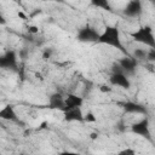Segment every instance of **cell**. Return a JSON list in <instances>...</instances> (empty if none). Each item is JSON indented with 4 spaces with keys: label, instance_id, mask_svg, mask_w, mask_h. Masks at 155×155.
I'll return each mask as SVG.
<instances>
[{
    "label": "cell",
    "instance_id": "6da1fadb",
    "mask_svg": "<svg viewBox=\"0 0 155 155\" xmlns=\"http://www.w3.org/2000/svg\"><path fill=\"white\" fill-rule=\"evenodd\" d=\"M97 44L108 45L110 47H114V48L119 50L120 52H122L125 56L130 54L127 52V50L124 47L121 35H120V29L116 25H107L104 28V30L101 33V36H99V40Z\"/></svg>",
    "mask_w": 155,
    "mask_h": 155
},
{
    "label": "cell",
    "instance_id": "7a4b0ae2",
    "mask_svg": "<svg viewBox=\"0 0 155 155\" xmlns=\"http://www.w3.org/2000/svg\"><path fill=\"white\" fill-rule=\"evenodd\" d=\"M133 41L148 46L149 48H155V35L150 25H142L131 33Z\"/></svg>",
    "mask_w": 155,
    "mask_h": 155
},
{
    "label": "cell",
    "instance_id": "3957f363",
    "mask_svg": "<svg viewBox=\"0 0 155 155\" xmlns=\"http://www.w3.org/2000/svg\"><path fill=\"white\" fill-rule=\"evenodd\" d=\"M99 36H101V33L90 24H85L76 33L78 41L84 44H97L99 40Z\"/></svg>",
    "mask_w": 155,
    "mask_h": 155
},
{
    "label": "cell",
    "instance_id": "277c9868",
    "mask_svg": "<svg viewBox=\"0 0 155 155\" xmlns=\"http://www.w3.org/2000/svg\"><path fill=\"white\" fill-rule=\"evenodd\" d=\"M131 132L142 137V138H145L149 142L153 140L151 131H150V124H149V119H148L147 115L131 125Z\"/></svg>",
    "mask_w": 155,
    "mask_h": 155
},
{
    "label": "cell",
    "instance_id": "5b68a950",
    "mask_svg": "<svg viewBox=\"0 0 155 155\" xmlns=\"http://www.w3.org/2000/svg\"><path fill=\"white\" fill-rule=\"evenodd\" d=\"M0 68L4 70H18V53L15 50H7L0 56Z\"/></svg>",
    "mask_w": 155,
    "mask_h": 155
},
{
    "label": "cell",
    "instance_id": "8992f818",
    "mask_svg": "<svg viewBox=\"0 0 155 155\" xmlns=\"http://www.w3.org/2000/svg\"><path fill=\"white\" fill-rule=\"evenodd\" d=\"M119 105L122 108L124 113L126 114H136V115H148V109L137 102H132V101H126V102H121L119 103Z\"/></svg>",
    "mask_w": 155,
    "mask_h": 155
},
{
    "label": "cell",
    "instance_id": "52a82bcc",
    "mask_svg": "<svg viewBox=\"0 0 155 155\" xmlns=\"http://www.w3.org/2000/svg\"><path fill=\"white\" fill-rule=\"evenodd\" d=\"M143 12V5L142 0H128V2L125 5L122 13L128 18H137Z\"/></svg>",
    "mask_w": 155,
    "mask_h": 155
},
{
    "label": "cell",
    "instance_id": "ba28073f",
    "mask_svg": "<svg viewBox=\"0 0 155 155\" xmlns=\"http://www.w3.org/2000/svg\"><path fill=\"white\" fill-rule=\"evenodd\" d=\"M117 62H119V64L122 67L124 73H125L126 75L132 76V75H134V74H136L137 68H138V61H137L136 58H133L131 54H128V56H125V57L120 58Z\"/></svg>",
    "mask_w": 155,
    "mask_h": 155
},
{
    "label": "cell",
    "instance_id": "9c48e42d",
    "mask_svg": "<svg viewBox=\"0 0 155 155\" xmlns=\"http://www.w3.org/2000/svg\"><path fill=\"white\" fill-rule=\"evenodd\" d=\"M109 82L111 86H117L124 90L131 88V80L130 76L126 75L125 73H111L109 78Z\"/></svg>",
    "mask_w": 155,
    "mask_h": 155
},
{
    "label": "cell",
    "instance_id": "30bf717a",
    "mask_svg": "<svg viewBox=\"0 0 155 155\" xmlns=\"http://www.w3.org/2000/svg\"><path fill=\"white\" fill-rule=\"evenodd\" d=\"M47 105L50 109H56V110L63 111L64 107H65V97L61 92H53L48 97Z\"/></svg>",
    "mask_w": 155,
    "mask_h": 155
},
{
    "label": "cell",
    "instance_id": "8fae6325",
    "mask_svg": "<svg viewBox=\"0 0 155 155\" xmlns=\"http://www.w3.org/2000/svg\"><path fill=\"white\" fill-rule=\"evenodd\" d=\"M63 115H64V121H67V122H74V121L81 122L85 119V114L82 113L81 107L64 110L63 111Z\"/></svg>",
    "mask_w": 155,
    "mask_h": 155
},
{
    "label": "cell",
    "instance_id": "7c38bea8",
    "mask_svg": "<svg viewBox=\"0 0 155 155\" xmlns=\"http://www.w3.org/2000/svg\"><path fill=\"white\" fill-rule=\"evenodd\" d=\"M0 119L1 120H5V121H10V122H16V124H19L21 120H19V116L17 115L15 108L10 104L5 105L1 110H0Z\"/></svg>",
    "mask_w": 155,
    "mask_h": 155
},
{
    "label": "cell",
    "instance_id": "4fadbf2b",
    "mask_svg": "<svg viewBox=\"0 0 155 155\" xmlns=\"http://www.w3.org/2000/svg\"><path fill=\"white\" fill-rule=\"evenodd\" d=\"M82 104H84V98L82 97H80L78 94H74V93H68L65 96L64 110H68V109H71V108H78V107H82Z\"/></svg>",
    "mask_w": 155,
    "mask_h": 155
},
{
    "label": "cell",
    "instance_id": "5bb4252c",
    "mask_svg": "<svg viewBox=\"0 0 155 155\" xmlns=\"http://www.w3.org/2000/svg\"><path fill=\"white\" fill-rule=\"evenodd\" d=\"M90 4L96 8H101L104 11H111V5L109 0H90Z\"/></svg>",
    "mask_w": 155,
    "mask_h": 155
},
{
    "label": "cell",
    "instance_id": "9a60e30c",
    "mask_svg": "<svg viewBox=\"0 0 155 155\" xmlns=\"http://www.w3.org/2000/svg\"><path fill=\"white\" fill-rule=\"evenodd\" d=\"M147 54H148V50L138 47V48H134L132 51V54L131 56L139 62V61H147Z\"/></svg>",
    "mask_w": 155,
    "mask_h": 155
},
{
    "label": "cell",
    "instance_id": "2e32d148",
    "mask_svg": "<svg viewBox=\"0 0 155 155\" xmlns=\"http://www.w3.org/2000/svg\"><path fill=\"white\" fill-rule=\"evenodd\" d=\"M115 130H116L117 132H120V133H124V132L126 131V124H125V121H124L122 119H120V120L115 124Z\"/></svg>",
    "mask_w": 155,
    "mask_h": 155
},
{
    "label": "cell",
    "instance_id": "e0dca14e",
    "mask_svg": "<svg viewBox=\"0 0 155 155\" xmlns=\"http://www.w3.org/2000/svg\"><path fill=\"white\" fill-rule=\"evenodd\" d=\"M52 54H53V48H51V47L44 48V51H42V58H44L45 61L50 59V58L52 57Z\"/></svg>",
    "mask_w": 155,
    "mask_h": 155
},
{
    "label": "cell",
    "instance_id": "ac0fdd59",
    "mask_svg": "<svg viewBox=\"0 0 155 155\" xmlns=\"http://www.w3.org/2000/svg\"><path fill=\"white\" fill-rule=\"evenodd\" d=\"M147 61L155 63V48H149L148 50V54H147Z\"/></svg>",
    "mask_w": 155,
    "mask_h": 155
},
{
    "label": "cell",
    "instance_id": "d6986e66",
    "mask_svg": "<svg viewBox=\"0 0 155 155\" xmlns=\"http://www.w3.org/2000/svg\"><path fill=\"white\" fill-rule=\"evenodd\" d=\"M111 73H124V69H122V67L119 64V62H115V63L111 65Z\"/></svg>",
    "mask_w": 155,
    "mask_h": 155
},
{
    "label": "cell",
    "instance_id": "ffe728a7",
    "mask_svg": "<svg viewBox=\"0 0 155 155\" xmlns=\"http://www.w3.org/2000/svg\"><path fill=\"white\" fill-rule=\"evenodd\" d=\"M96 116L90 111V113H87V114H85V119H84V121H86V122H96Z\"/></svg>",
    "mask_w": 155,
    "mask_h": 155
},
{
    "label": "cell",
    "instance_id": "44dd1931",
    "mask_svg": "<svg viewBox=\"0 0 155 155\" xmlns=\"http://www.w3.org/2000/svg\"><path fill=\"white\" fill-rule=\"evenodd\" d=\"M18 56H19V58L21 59H27L28 58V56H29V51L27 50V48H22L19 52H18Z\"/></svg>",
    "mask_w": 155,
    "mask_h": 155
},
{
    "label": "cell",
    "instance_id": "7402d4cb",
    "mask_svg": "<svg viewBox=\"0 0 155 155\" xmlns=\"http://www.w3.org/2000/svg\"><path fill=\"white\" fill-rule=\"evenodd\" d=\"M119 154L120 155H134L136 154V151L133 150V149H124V150H121V151H119Z\"/></svg>",
    "mask_w": 155,
    "mask_h": 155
},
{
    "label": "cell",
    "instance_id": "603a6c76",
    "mask_svg": "<svg viewBox=\"0 0 155 155\" xmlns=\"http://www.w3.org/2000/svg\"><path fill=\"white\" fill-rule=\"evenodd\" d=\"M101 90L103 91V92H109V91H111V88L110 87H108V86H105V85H103V86H101Z\"/></svg>",
    "mask_w": 155,
    "mask_h": 155
},
{
    "label": "cell",
    "instance_id": "cb8c5ba5",
    "mask_svg": "<svg viewBox=\"0 0 155 155\" xmlns=\"http://www.w3.org/2000/svg\"><path fill=\"white\" fill-rule=\"evenodd\" d=\"M41 1H44V2H62L63 0H41Z\"/></svg>",
    "mask_w": 155,
    "mask_h": 155
},
{
    "label": "cell",
    "instance_id": "d4e9b609",
    "mask_svg": "<svg viewBox=\"0 0 155 155\" xmlns=\"http://www.w3.org/2000/svg\"><path fill=\"white\" fill-rule=\"evenodd\" d=\"M29 31H30V33H36V31H38V30H36V27H30V28H29Z\"/></svg>",
    "mask_w": 155,
    "mask_h": 155
},
{
    "label": "cell",
    "instance_id": "484cf974",
    "mask_svg": "<svg viewBox=\"0 0 155 155\" xmlns=\"http://www.w3.org/2000/svg\"><path fill=\"white\" fill-rule=\"evenodd\" d=\"M149 1H150V4H151L154 7H155V0H149Z\"/></svg>",
    "mask_w": 155,
    "mask_h": 155
}]
</instances>
